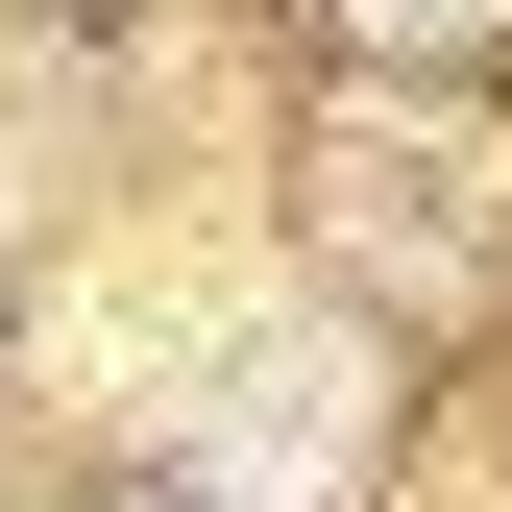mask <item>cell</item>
<instances>
[{"label": "cell", "mask_w": 512, "mask_h": 512, "mask_svg": "<svg viewBox=\"0 0 512 512\" xmlns=\"http://www.w3.org/2000/svg\"><path fill=\"white\" fill-rule=\"evenodd\" d=\"M366 49H464V25H512V0H342Z\"/></svg>", "instance_id": "obj_2"}, {"label": "cell", "mask_w": 512, "mask_h": 512, "mask_svg": "<svg viewBox=\"0 0 512 512\" xmlns=\"http://www.w3.org/2000/svg\"><path fill=\"white\" fill-rule=\"evenodd\" d=\"M342 439H366V342H269V366H220V415L171 439V464L244 488V512H317V488H342Z\"/></svg>", "instance_id": "obj_1"}]
</instances>
